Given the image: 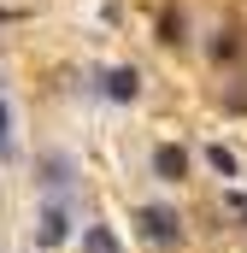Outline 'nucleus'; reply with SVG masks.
Returning <instances> with one entry per match:
<instances>
[{"label": "nucleus", "instance_id": "obj_1", "mask_svg": "<svg viewBox=\"0 0 247 253\" xmlns=\"http://www.w3.org/2000/svg\"><path fill=\"white\" fill-rule=\"evenodd\" d=\"M141 236H147L153 248H177V242H183V218H177L171 206H141Z\"/></svg>", "mask_w": 247, "mask_h": 253}, {"label": "nucleus", "instance_id": "obj_2", "mask_svg": "<svg viewBox=\"0 0 247 253\" xmlns=\"http://www.w3.org/2000/svg\"><path fill=\"white\" fill-rule=\"evenodd\" d=\"M153 177H159V183H183V177H188V153L177 147V141L153 147Z\"/></svg>", "mask_w": 247, "mask_h": 253}, {"label": "nucleus", "instance_id": "obj_3", "mask_svg": "<svg viewBox=\"0 0 247 253\" xmlns=\"http://www.w3.org/2000/svg\"><path fill=\"white\" fill-rule=\"evenodd\" d=\"M100 88H106V100H135L141 94V77H135V65H112L100 77Z\"/></svg>", "mask_w": 247, "mask_h": 253}, {"label": "nucleus", "instance_id": "obj_4", "mask_svg": "<svg viewBox=\"0 0 247 253\" xmlns=\"http://www.w3.org/2000/svg\"><path fill=\"white\" fill-rule=\"evenodd\" d=\"M65 236H71V218H65L59 206H47L41 212V230H36V248H59Z\"/></svg>", "mask_w": 247, "mask_h": 253}, {"label": "nucleus", "instance_id": "obj_5", "mask_svg": "<svg viewBox=\"0 0 247 253\" xmlns=\"http://www.w3.org/2000/svg\"><path fill=\"white\" fill-rule=\"evenodd\" d=\"M82 253H124V248H118V236H112L106 224H88V230H82Z\"/></svg>", "mask_w": 247, "mask_h": 253}, {"label": "nucleus", "instance_id": "obj_6", "mask_svg": "<svg viewBox=\"0 0 247 253\" xmlns=\"http://www.w3.org/2000/svg\"><path fill=\"white\" fill-rule=\"evenodd\" d=\"M159 42L165 47H183V12H165L159 18Z\"/></svg>", "mask_w": 247, "mask_h": 253}, {"label": "nucleus", "instance_id": "obj_7", "mask_svg": "<svg viewBox=\"0 0 247 253\" xmlns=\"http://www.w3.org/2000/svg\"><path fill=\"white\" fill-rule=\"evenodd\" d=\"M206 159H212L218 177H236V153H230V147H206Z\"/></svg>", "mask_w": 247, "mask_h": 253}, {"label": "nucleus", "instance_id": "obj_8", "mask_svg": "<svg viewBox=\"0 0 247 253\" xmlns=\"http://www.w3.org/2000/svg\"><path fill=\"white\" fill-rule=\"evenodd\" d=\"M0 147L12 153V118H6V106H0Z\"/></svg>", "mask_w": 247, "mask_h": 253}, {"label": "nucleus", "instance_id": "obj_9", "mask_svg": "<svg viewBox=\"0 0 247 253\" xmlns=\"http://www.w3.org/2000/svg\"><path fill=\"white\" fill-rule=\"evenodd\" d=\"M224 206H230V212H242V218H247V194H236V189H230V194H224Z\"/></svg>", "mask_w": 247, "mask_h": 253}]
</instances>
